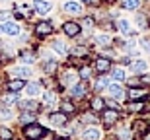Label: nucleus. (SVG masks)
Listing matches in <instances>:
<instances>
[{
    "label": "nucleus",
    "mask_w": 150,
    "mask_h": 140,
    "mask_svg": "<svg viewBox=\"0 0 150 140\" xmlns=\"http://www.w3.org/2000/svg\"><path fill=\"white\" fill-rule=\"evenodd\" d=\"M23 134H25V138H29V140H39L45 134V129L39 123H31V125H25Z\"/></svg>",
    "instance_id": "obj_1"
},
{
    "label": "nucleus",
    "mask_w": 150,
    "mask_h": 140,
    "mask_svg": "<svg viewBox=\"0 0 150 140\" xmlns=\"http://www.w3.org/2000/svg\"><path fill=\"white\" fill-rule=\"evenodd\" d=\"M78 80H80L78 72H74V70H70V68H64V70L61 72V86L62 88H68V86L76 84Z\"/></svg>",
    "instance_id": "obj_2"
},
{
    "label": "nucleus",
    "mask_w": 150,
    "mask_h": 140,
    "mask_svg": "<svg viewBox=\"0 0 150 140\" xmlns=\"http://www.w3.org/2000/svg\"><path fill=\"white\" fill-rule=\"evenodd\" d=\"M101 121H103L105 127H113V125L119 121V113H117V109H103Z\"/></svg>",
    "instance_id": "obj_3"
},
{
    "label": "nucleus",
    "mask_w": 150,
    "mask_h": 140,
    "mask_svg": "<svg viewBox=\"0 0 150 140\" xmlns=\"http://www.w3.org/2000/svg\"><path fill=\"white\" fill-rule=\"evenodd\" d=\"M80 31H82V27L76 22H64L62 23V33H67L68 37H76Z\"/></svg>",
    "instance_id": "obj_4"
},
{
    "label": "nucleus",
    "mask_w": 150,
    "mask_h": 140,
    "mask_svg": "<svg viewBox=\"0 0 150 140\" xmlns=\"http://www.w3.org/2000/svg\"><path fill=\"white\" fill-rule=\"evenodd\" d=\"M146 95H148V90H146L144 86H140V88H131V90H129V97H131L133 101H142Z\"/></svg>",
    "instance_id": "obj_5"
},
{
    "label": "nucleus",
    "mask_w": 150,
    "mask_h": 140,
    "mask_svg": "<svg viewBox=\"0 0 150 140\" xmlns=\"http://www.w3.org/2000/svg\"><path fill=\"white\" fill-rule=\"evenodd\" d=\"M94 68L100 74H105V72H109V70H111V61H109V58H105V56H100V58L96 61Z\"/></svg>",
    "instance_id": "obj_6"
},
{
    "label": "nucleus",
    "mask_w": 150,
    "mask_h": 140,
    "mask_svg": "<svg viewBox=\"0 0 150 140\" xmlns=\"http://www.w3.org/2000/svg\"><path fill=\"white\" fill-rule=\"evenodd\" d=\"M31 16H33V10L29 6H23V4L16 6V18L18 20H25V18H31Z\"/></svg>",
    "instance_id": "obj_7"
},
{
    "label": "nucleus",
    "mask_w": 150,
    "mask_h": 140,
    "mask_svg": "<svg viewBox=\"0 0 150 140\" xmlns=\"http://www.w3.org/2000/svg\"><path fill=\"white\" fill-rule=\"evenodd\" d=\"M0 31L2 33H8V35H18L20 33V25L18 23H12V22H6L0 25Z\"/></svg>",
    "instance_id": "obj_8"
},
{
    "label": "nucleus",
    "mask_w": 150,
    "mask_h": 140,
    "mask_svg": "<svg viewBox=\"0 0 150 140\" xmlns=\"http://www.w3.org/2000/svg\"><path fill=\"white\" fill-rule=\"evenodd\" d=\"M67 117L68 115H64V113H51L49 115V121L53 125H55V127H62V125H67Z\"/></svg>",
    "instance_id": "obj_9"
},
{
    "label": "nucleus",
    "mask_w": 150,
    "mask_h": 140,
    "mask_svg": "<svg viewBox=\"0 0 150 140\" xmlns=\"http://www.w3.org/2000/svg\"><path fill=\"white\" fill-rule=\"evenodd\" d=\"M35 33L37 35H49V33H53V25L49 22H39L35 25Z\"/></svg>",
    "instance_id": "obj_10"
},
{
    "label": "nucleus",
    "mask_w": 150,
    "mask_h": 140,
    "mask_svg": "<svg viewBox=\"0 0 150 140\" xmlns=\"http://www.w3.org/2000/svg\"><path fill=\"white\" fill-rule=\"evenodd\" d=\"M90 107H92V111H94V113L103 111V109H105V101L101 99L100 95H94V99L90 101Z\"/></svg>",
    "instance_id": "obj_11"
},
{
    "label": "nucleus",
    "mask_w": 150,
    "mask_h": 140,
    "mask_svg": "<svg viewBox=\"0 0 150 140\" xmlns=\"http://www.w3.org/2000/svg\"><path fill=\"white\" fill-rule=\"evenodd\" d=\"M70 95H72L74 99H82L84 95H86V86L84 84H76L70 88Z\"/></svg>",
    "instance_id": "obj_12"
},
{
    "label": "nucleus",
    "mask_w": 150,
    "mask_h": 140,
    "mask_svg": "<svg viewBox=\"0 0 150 140\" xmlns=\"http://www.w3.org/2000/svg\"><path fill=\"white\" fill-rule=\"evenodd\" d=\"M107 94L111 95L113 99H121L123 95H125V91H123V88H121V86L113 84V86H107Z\"/></svg>",
    "instance_id": "obj_13"
},
{
    "label": "nucleus",
    "mask_w": 150,
    "mask_h": 140,
    "mask_svg": "<svg viewBox=\"0 0 150 140\" xmlns=\"http://www.w3.org/2000/svg\"><path fill=\"white\" fill-rule=\"evenodd\" d=\"M146 130H148V125H146L144 121H134V123H133V132H134V136H139V138H140V134H144Z\"/></svg>",
    "instance_id": "obj_14"
},
{
    "label": "nucleus",
    "mask_w": 150,
    "mask_h": 140,
    "mask_svg": "<svg viewBox=\"0 0 150 140\" xmlns=\"http://www.w3.org/2000/svg\"><path fill=\"white\" fill-rule=\"evenodd\" d=\"M20 109H22V111H33V113H37L39 103H37V101H33V99L22 101V103H20Z\"/></svg>",
    "instance_id": "obj_15"
},
{
    "label": "nucleus",
    "mask_w": 150,
    "mask_h": 140,
    "mask_svg": "<svg viewBox=\"0 0 150 140\" xmlns=\"http://www.w3.org/2000/svg\"><path fill=\"white\" fill-rule=\"evenodd\" d=\"M51 8H53V4L47 2V0H35V10H37L39 14H47Z\"/></svg>",
    "instance_id": "obj_16"
},
{
    "label": "nucleus",
    "mask_w": 150,
    "mask_h": 140,
    "mask_svg": "<svg viewBox=\"0 0 150 140\" xmlns=\"http://www.w3.org/2000/svg\"><path fill=\"white\" fill-rule=\"evenodd\" d=\"M62 10L68 12V14H80L82 12V6L78 4V2H67V4L62 6Z\"/></svg>",
    "instance_id": "obj_17"
},
{
    "label": "nucleus",
    "mask_w": 150,
    "mask_h": 140,
    "mask_svg": "<svg viewBox=\"0 0 150 140\" xmlns=\"http://www.w3.org/2000/svg\"><path fill=\"white\" fill-rule=\"evenodd\" d=\"M61 111L64 113V115H72V113L76 111V107H74V103H72V101L62 99V101H61Z\"/></svg>",
    "instance_id": "obj_18"
},
{
    "label": "nucleus",
    "mask_w": 150,
    "mask_h": 140,
    "mask_svg": "<svg viewBox=\"0 0 150 140\" xmlns=\"http://www.w3.org/2000/svg\"><path fill=\"white\" fill-rule=\"evenodd\" d=\"M100 138H101V134L96 127H90V129L84 132V140H100Z\"/></svg>",
    "instance_id": "obj_19"
},
{
    "label": "nucleus",
    "mask_w": 150,
    "mask_h": 140,
    "mask_svg": "<svg viewBox=\"0 0 150 140\" xmlns=\"http://www.w3.org/2000/svg\"><path fill=\"white\" fill-rule=\"evenodd\" d=\"M131 68H133V72H134V74H144L148 66H146V62H144V61H134L133 64H131Z\"/></svg>",
    "instance_id": "obj_20"
},
{
    "label": "nucleus",
    "mask_w": 150,
    "mask_h": 140,
    "mask_svg": "<svg viewBox=\"0 0 150 140\" xmlns=\"http://www.w3.org/2000/svg\"><path fill=\"white\" fill-rule=\"evenodd\" d=\"M127 109L131 113H142L144 111V101H133V103H129Z\"/></svg>",
    "instance_id": "obj_21"
},
{
    "label": "nucleus",
    "mask_w": 150,
    "mask_h": 140,
    "mask_svg": "<svg viewBox=\"0 0 150 140\" xmlns=\"http://www.w3.org/2000/svg\"><path fill=\"white\" fill-rule=\"evenodd\" d=\"M33 121H35V113H31V111H23L22 117H20V123L22 125H31Z\"/></svg>",
    "instance_id": "obj_22"
},
{
    "label": "nucleus",
    "mask_w": 150,
    "mask_h": 140,
    "mask_svg": "<svg viewBox=\"0 0 150 140\" xmlns=\"http://www.w3.org/2000/svg\"><path fill=\"white\" fill-rule=\"evenodd\" d=\"M121 6L125 10H137L140 6V0H121Z\"/></svg>",
    "instance_id": "obj_23"
},
{
    "label": "nucleus",
    "mask_w": 150,
    "mask_h": 140,
    "mask_svg": "<svg viewBox=\"0 0 150 140\" xmlns=\"http://www.w3.org/2000/svg\"><path fill=\"white\" fill-rule=\"evenodd\" d=\"M55 101H57V95L53 94V91H49V94H45V95H43V103H45V107H49V109H51V107L55 105Z\"/></svg>",
    "instance_id": "obj_24"
},
{
    "label": "nucleus",
    "mask_w": 150,
    "mask_h": 140,
    "mask_svg": "<svg viewBox=\"0 0 150 140\" xmlns=\"http://www.w3.org/2000/svg\"><path fill=\"white\" fill-rule=\"evenodd\" d=\"M25 90H28V94H29V97H33V95H39V91H41V84H28L25 86Z\"/></svg>",
    "instance_id": "obj_25"
},
{
    "label": "nucleus",
    "mask_w": 150,
    "mask_h": 140,
    "mask_svg": "<svg viewBox=\"0 0 150 140\" xmlns=\"http://www.w3.org/2000/svg\"><path fill=\"white\" fill-rule=\"evenodd\" d=\"M43 70L47 74H53L57 70V61H53V58H49V61H45V64H43Z\"/></svg>",
    "instance_id": "obj_26"
},
{
    "label": "nucleus",
    "mask_w": 150,
    "mask_h": 140,
    "mask_svg": "<svg viewBox=\"0 0 150 140\" xmlns=\"http://www.w3.org/2000/svg\"><path fill=\"white\" fill-rule=\"evenodd\" d=\"M23 86H25V82H23V80H10L8 88H10V91H18V90H22Z\"/></svg>",
    "instance_id": "obj_27"
},
{
    "label": "nucleus",
    "mask_w": 150,
    "mask_h": 140,
    "mask_svg": "<svg viewBox=\"0 0 150 140\" xmlns=\"http://www.w3.org/2000/svg\"><path fill=\"white\" fill-rule=\"evenodd\" d=\"M117 27H119V31H121V33H125V35H131V33H133V31L129 29L127 20H119V22H117Z\"/></svg>",
    "instance_id": "obj_28"
},
{
    "label": "nucleus",
    "mask_w": 150,
    "mask_h": 140,
    "mask_svg": "<svg viewBox=\"0 0 150 140\" xmlns=\"http://www.w3.org/2000/svg\"><path fill=\"white\" fill-rule=\"evenodd\" d=\"M78 76H80V80H88L90 76H92V68L90 66H82L80 70H78Z\"/></svg>",
    "instance_id": "obj_29"
},
{
    "label": "nucleus",
    "mask_w": 150,
    "mask_h": 140,
    "mask_svg": "<svg viewBox=\"0 0 150 140\" xmlns=\"http://www.w3.org/2000/svg\"><path fill=\"white\" fill-rule=\"evenodd\" d=\"M20 56H22V61H23V62H28V64H29V62L35 58V53H33V51H23Z\"/></svg>",
    "instance_id": "obj_30"
},
{
    "label": "nucleus",
    "mask_w": 150,
    "mask_h": 140,
    "mask_svg": "<svg viewBox=\"0 0 150 140\" xmlns=\"http://www.w3.org/2000/svg\"><path fill=\"white\" fill-rule=\"evenodd\" d=\"M0 140H14L12 130L10 129H0Z\"/></svg>",
    "instance_id": "obj_31"
},
{
    "label": "nucleus",
    "mask_w": 150,
    "mask_h": 140,
    "mask_svg": "<svg viewBox=\"0 0 150 140\" xmlns=\"http://www.w3.org/2000/svg\"><path fill=\"white\" fill-rule=\"evenodd\" d=\"M80 121H82V123H92L94 125L96 123V113L92 111V113H86V115H82V117H80Z\"/></svg>",
    "instance_id": "obj_32"
},
{
    "label": "nucleus",
    "mask_w": 150,
    "mask_h": 140,
    "mask_svg": "<svg viewBox=\"0 0 150 140\" xmlns=\"http://www.w3.org/2000/svg\"><path fill=\"white\" fill-rule=\"evenodd\" d=\"M14 74H16V76H22V78H28V76H31V70H29V68H16Z\"/></svg>",
    "instance_id": "obj_33"
},
{
    "label": "nucleus",
    "mask_w": 150,
    "mask_h": 140,
    "mask_svg": "<svg viewBox=\"0 0 150 140\" xmlns=\"http://www.w3.org/2000/svg\"><path fill=\"white\" fill-rule=\"evenodd\" d=\"M53 47H55V51H57V53H61V55H64V53H67V47H64V43H61V41H55V43H53Z\"/></svg>",
    "instance_id": "obj_34"
},
{
    "label": "nucleus",
    "mask_w": 150,
    "mask_h": 140,
    "mask_svg": "<svg viewBox=\"0 0 150 140\" xmlns=\"http://www.w3.org/2000/svg\"><path fill=\"white\" fill-rule=\"evenodd\" d=\"M127 84H129V88H140V80L139 78H131V80H127Z\"/></svg>",
    "instance_id": "obj_35"
},
{
    "label": "nucleus",
    "mask_w": 150,
    "mask_h": 140,
    "mask_svg": "<svg viewBox=\"0 0 150 140\" xmlns=\"http://www.w3.org/2000/svg\"><path fill=\"white\" fill-rule=\"evenodd\" d=\"M105 86H107V80L105 78H98V82H96L94 88H96V90H101V88H105Z\"/></svg>",
    "instance_id": "obj_36"
},
{
    "label": "nucleus",
    "mask_w": 150,
    "mask_h": 140,
    "mask_svg": "<svg viewBox=\"0 0 150 140\" xmlns=\"http://www.w3.org/2000/svg\"><path fill=\"white\" fill-rule=\"evenodd\" d=\"M113 78L115 80H125V72H123L121 68H117V70H113Z\"/></svg>",
    "instance_id": "obj_37"
},
{
    "label": "nucleus",
    "mask_w": 150,
    "mask_h": 140,
    "mask_svg": "<svg viewBox=\"0 0 150 140\" xmlns=\"http://www.w3.org/2000/svg\"><path fill=\"white\" fill-rule=\"evenodd\" d=\"M4 101H6V103H16V101H18V94H8L4 97Z\"/></svg>",
    "instance_id": "obj_38"
},
{
    "label": "nucleus",
    "mask_w": 150,
    "mask_h": 140,
    "mask_svg": "<svg viewBox=\"0 0 150 140\" xmlns=\"http://www.w3.org/2000/svg\"><path fill=\"white\" fill-rule=\"evenodd\" d=\"M96 43H100V45H109V43H111V39H109V37H105V35H101V37H98V39H96Z\"/></svg>",
    "instance_id": "obj_39"
},
{
    "label": "nucleus",
    "mask_w": 150,
    "mask_h": 140,
    "mask_svg": "<svg viewBox=\"0 0 150 140\" xmlns=\"http://www.w3.org/2000/svg\"><path fill=\"white\" fill-rule=\"evenodd\" d=\"M137 23H139L140 27H146V16H142V14H140V16H137Z\"/></svg>",
    "instance_id": "obj_40"
},
{
    "label": "nucleus",
    "mask_w": 150,
    "mask_h": 140,
    "mask_svg": "<svg viewBox=\"0 0 150 140\" xmlns=\"http://www.w3.org/2000/svg\"><path fill=\"white\" fill-rule=\"evenodd\" d=\"M0 119H2V121H8V119H12V113L8 111V109H2V113H0Z\"/></svg>",
    "instance_id": "obj_41"
},
{
    "label": "nucleus",
    "mask_w": 150,
    "mask_h": 140,
    "mask_svg": "<svg viewBox=\"0 0 150 140\" xmlns=\"http://www.w3.org/2000/svg\"><path fill=\"white\" fill-rule=\"evenodd\" d=\"M72 53H74L76 56H84V55H86V49H84V47H74Z\"/></svg>",
    "instance_id": "obj_42"
},
{
    "label": "nucleus",
    "mask_w": 150,
    "mask_h": 140,
    "mask_svg": "<svg viewBox=\"0 0 150 140\" xmlns=\"http://www.w3.org/2000/svg\"><path fill=\"white\" fill-rule=\"evenodd\" d=\"M82 25H84V27H92V25H94V20H92V18H84Z\"/></svg>",
    "instance_id": "obj_43"
},
{
    "label": "nucleus",
    "mask_w": 150,
    "mask_h": 140,
    "mask_svg": "<svg viewBox=\"0 0 150 140\" xmlns=\"http://www.w3.org/2000/svg\"><path fill=\"white\" fill-rule=\"evenodd\" d=\"M140 45L144 47V51H148V53H150V41L148 39H142V41H140Z\"/></svg>",
    "instance_id": "obj_44"
},
{
    "label": "nucleus",
    "mask_w": 150,
    "mask_h": 140,
    "mask_svg": "<svg viewBox=\"0 0 150 140\" xmlns=\"http://www.w3.org/2000/svg\"><path fill=\"white\" fill-rule=\"evenodd\" d=\"M8 18H10V14H0V20H2V22H6Z\"/></svg>",
    "instance_id": "obj_45"
},
{
    "label": "nucleus",
    "mask_w": 150,
    "mask_h": 140,
    "mask_svg": "<svg viewBox=\"0 0 150 140\" xmlns=\"http://www.w3.org/2000/svg\"><path fill=\"white\" fill-rule=\"evenodd\" d=\"M142 140H150V130H146L144 134H142Z\"/></svg>",
    "instance_id": "obj_46"
},
{
    "label": "nucleus",
    "mask_w": 150,
    "mask_h": 140,
    "mask_svg": "<svg viewBox=\"0 0 150 140\" xmlns=\"http://www.w3.org/2000/svg\"><path fill=\"white\" fill-rule=\"evenodd\" d=\"M82 2H86V4H94L96 0H82Z\"/></svg>",
    "instance_id": "obj_47"
},
{
    "label": "nucleus",
    "mask_w": 150,
    "mask_h": 140,
    "mask_svg": "<svg viewBox=\"0 0 150 140\" xmlns=\"http://www.w3.org/2000/svg\"><path fill=\"white\" fill-rule=\"evenodd\" d=\"M57 140H67V138H57Z\"/></svg>",
    "instance_id": "obj_48"
},
{
    "label": "nucleus",
    "mask_w": 150,
    "mask_h": 140,
    "mask_svg": "<svg viewBox=\"0 0 150 140\" xmlns=\"http://www.w3.org/2000/svg\"><path fill=\"white\" fill-rule=\"evenodd\" d=\"M146 80H148V82H150V78H146Z\"/></svg>",
    "instance_id": "obj_49"
}]
</instances>
